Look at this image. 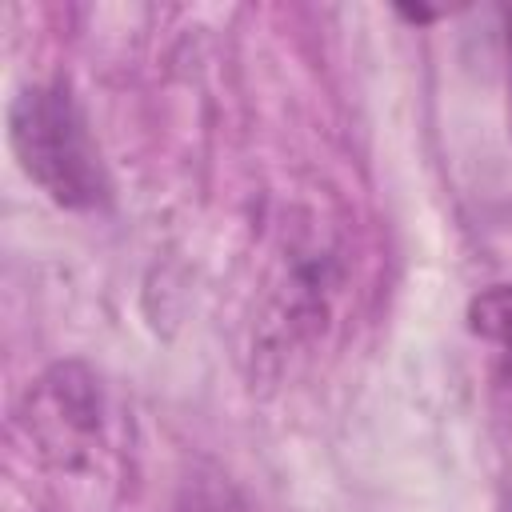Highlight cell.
Wrapping results in <instances>:
<instances>
[{
    "label": "cell",
    "mask_w": 512,
    "mask_h": 512,
    "mask_svg": "<svg viewBox=\"0 0 512 512\" xmlns=\"http://www.w3.org/2000/svg\"><path fill=\"white\" fill-rule=\"evenodd\" d=\"M8 144L24 176L64 208H96L108 176L84 112L64 84L24 88L8 108Z\"/></svg>",
    "instance_id": "obj_1"
},
{
    "label": "cell",
    "mask_w": 512,
    "mask_h": 512,
    "mask_svg": "<svg viewBox=\"0 0 512 512\" xmlns=\"http://www.w3.org/2000/svg\"><path fill=\"white\" fill-rule=\"evenodd\" d=\"M32 452L60 472H80L104 436V400L100 384L84 364H56L48 368L20 412Z\"/></svg>",
    "instance_id": "obj_2"
},
{
    "label": "cell",
    "mask_w": 512,
    "mask_h": 512,
    "mask_svg": "<svg viewBox=\"0 0 512 512\" xmlns=\"http://www.w3.org/2000/svg\"><path fill=\"white\" fill-rule=\"evenodd\" d=\"M180 512H240V508L232 504L228 488H208V484H196V488H188V496H184Z\"/></svg>",
    "instance_id": "obj_4"
},
{
    "label": "cell",
    "mask_w": 512,
    "mask_h": 512,
    "mask_svg": "<svg viewBox=\"0 0 512 512\" xmlns=\"http://www.w3.org/2000/svg\"><path fill=\"white\" fill-rule=\"evenodd\" d=\"M468 328L512 360V284H496L468 304Z\"/></svg>",
    "instance_id": "obj_3"
},
{
    "label": "cell",
    "mask_w": 512,
    "mask_h": 512,
    "mask_svg": "<svg viewBox=\"0 0 512 512\" xmlns=\"http://www.w3.org/2000/svg\"><path fill=\"white\" fill-rule=\"evenodd\" d=\"M504 512H512V504H508V508H504Z\"/></svg>",
    "instance_id": "obj_5"
}]
</instances>
